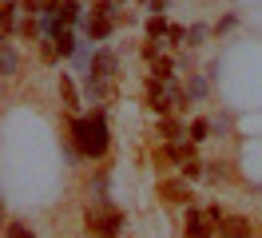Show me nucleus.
<instances>
[{
	"mask_svg": "<svg viewBox=\"0 0 262 238\" xmlns=\"http://www.w3.org/2000/svg\"><path fill=\"white\" fill-rule=\"evenodd\" d=\"M112 92H115V79H99L92 72H83V99L88 103H103Z\"/></svg>",
	"mask_w": 262,
	"mask_h": 238,
	"instance_id": "obj_6",
	"label": "nucleus"
},
{
	"mask_svg": "<svg viewBox=\"0 0 262 238\" xmlns=\"http://www.w3.org/2000/svg\"><path fill=\"white\" fill-rule=\"evenodd\" d=\"M211 131H214L211 119H191V127H187V139H191V143H207V139H211Z\"/></svg>",
	"mask_w": 262,
	"mask_h": 238,
	"instance_id": "obj_12",
	"label": "nucleus"
},
{
	"mask_svg": "<svg viewBox=\"0 0 262 238\" xmlns=\"http://www.w3.org/2000/svg\"><path fill=\"white\" fill-rule=\"evenodd\" d=\"M115 24H119V16H99V12H92L88 20H83V36L88 40H107L115 32Z\"/></svg>",
	"mask_w": 262,
	"mask_h": 238,
	"instance_id": "obj_5",
	"label": "nucleus"
},
{
	"mask_svg": "<svg viewBox=\"0 0 262 238\" xmlns=\"http://www.w3.org/2000/svg\"><path fill=\"white\" fill-rule=\"evenodd\" d=\"M24 12V4L20 0H4V8H0V32L4 36H12L16 32V16Z\"/></svg>",
	"mask_w": 262,
	"mask_h": 238,
	"instance_id": "obj_11",
	"label": "nucleus"
},
{
	"mask_svg": "<svg viewBox=\"0 0 262 238\" xmlns=\"http://www.w3.org/2000/svg\"><path fill=\"white\" fill-rule=\"evenodd\" d=\"M207 36H211V28H207V24H191V28H187V48L207 44Z\"/></svg>",
	"mask_w": 262,
	"mask_h": 238,
	"instance_id": "obj_16",
	"label": "nucleus"
},
{
	"mask_svg": "<svg viewBox=\"0 0 262 238\" xmlns=\"http://www.w3.org/2000/svg\"><path fill=\"white\" fill-rule=\"evenodd\" d=\"M60 88H64V99H68L64 107H72V111H76V107H80V95H76V88H72V79H68V76H60Z\"/></svg>",
	"mask_w": 262,
	"mask_h": 238,
	"instance_id": "obj_20",
	"label": "nucleus"
},
{
	"mask_svg": "<svg viewBox=\"0 0 262 238\" xmlns=\"http://www.w3.org/2000/svg\"><path fill=\"white\" fill-rule=\"evenodd\" d=\"M92 76L99 79H115V72H119V56H115L112 48H99L96 56H92V68H88Z\"/></svg>",
	"mask_w": 262,
	"mask_h": 238,
	"instance_id": "obj_7",
	"label": "nucleus"
},
{
	"mask_svg": "<svg viewBox=\"0 0 262 238\" xmlns=\"http://www.w3.org/2000/svg\"><path fill=\"white\" fill-rule=\"evenodd\" d=\"M159 56H163V48H159V40H147V44H143V60H147V63H155Z\"/></svg>",
	"mask_w": 262,
	"mask_h": 238,
	"instance_id": "obj_23",
	"label": "nucleus"
},
{
	"mask_svg": "<svg viewBox=\"0 0 262 238\" xmlns=\"http://www.w3.org/2000/svg\"><path fill=\"white\" fill-rule=\"evenodd\" d=\"M187 95H191V99H207V79L203 76H187Z\"/></svg>",
	"mask_w": 262,
	"mask_h": 238,
	"instance_id": "obj_18",
	"label": "nucleus"
},
{
	"mask_svg": "<svg viewBox=\"0 0 262 238\" xmlns=\"http://www.w3.org/2000/svg\"><path fill=\"white\" fill-rule=\"evenodd\" d=\"M151 76H155V79H167V83H171V79H175V63L167 60V56H159V60L151 63Z\"/></svg>",
	"mask_w": 262,
	"mask_h": 238,
	"instance_id": "obj_15",
	"label": "nucleus"
},
{
	"mask_svg": "<svg viewBox=\"0 0 262 238\" xmlns=\"http://www.w3.org/2000/svg\"><path fill=\"white\" fill-rule=\"evenodd\" d=\"M147 8H151L155 16H163V12H167V0H147Z\"/></svg>",
	"mask_w": 262,
	"mask_h": 238,
	"instance_id": "obj_25",
	"label": "nucleus"
},
{
	"mask_svg": "<svg viewBox=\"0 0 262 238\" xmlns=\"http://www.w3.org/2000/svg\"><path fill=\"white\" fill-rule=\"evenodd\" d=\"M60 24H68V28L80 24V0H64L60 4Z\"/></svg>",
	"mask_w": 262,
	"mask_h": 238,
	"instance_id": "obj_13",
	"label": "nucleus"
},
{
	"mask_svg": "<svg viewBox=\"0 0 262 238\" xmlns=\"http://www.w3.org/2000/svg\"><path fill=\"white\" fill-rule=\"evenodd\" d=\"M24 4V16H44L48 12V0H20Z\"/></svg>",
	"mask_w": 262,
	"mask_h": 238,
	"instance_id": "obj_22",
	"label": "nucleus"
},
{
	"mask_svg": "<svg viewBox=\"0 0 262 238\" xmlns=\"http://www.w3.org/2000/svg\"><path fill=\"white\" fill-rule=\"evenodd\" d=\"M83 222H88V234H92V238H96V234H119V230L127 226V214L115 210L112 203H92Z\"/></svg>",
	"mask_w": 262,
	"mask_h": 238,
	"instance_id": "obj_2",
	"label": "nucleus"
},
{
	"mask_svg": "<svg viewBox=\"0 0 262 238\" xmlns=\"http://www.w3.org/2000/svg\"><path fill=\"white\" fill-rule=\"evenodd\" d=\"M234 24H238L234 16H223V20H219V32H230V28H234Z\"/></svg>",
	"mask_w": 262,
	"mask_h": 238,
	"instance_id": "obj_26",
	"label": "nucleus"
},
{
	"mask_svg": "<svg viewBox=\"0 0 262 238\" xmlns=\"http://www.w3.org/2000/svg\"><path fill=\"white\" fill-rule=\"evenodd\" d=\"M72 151L80 159H99L112 151V131H107V115L103 107H92V115H76L72 119Z\"/></svg>",
	"mask_w": 262,
	"mask_h": 238,
	"instance_id": "obj_1",
	"label": "nucleus"
},
{
	"mask_svg": "<svg viewBox=\"0 0 262 238\" xmlns=\"http://www.w3.org/2000/svg\"><path fill=\"white\" fill-rule=\"evenodd\" d=\"M214 234H219V238H243V234H254V222L246 219V214H227V219L214 226Z\"/></svg>",
	"mask_w": 262,
	"mask_h": 238,
	"instance_id": "obj_8",
	"label": "nucleus"
},
{
	"mask_svg": "<svg viewBox=\"0 0 262 238\" xmlns=\"http://www.w3.org/2000/svg\"><path fill=\"white\" fill-rule=\"evenodd\" d=\"M96 238H119V234H96Z\"/></svg>",
	"mask_w": 262,
	"mask_h": 238,
	"instance_id": "obj_27",
	"label": "nucleus"
},
{
	"mask_svg": "<svg viewBox=\"0 0 262 238\" xmlns=\"http://www.w3.org/2000/svg\"><path fill=\"white\" fill-rule=\"evenodd\" d=\"M179 175H187V179L195 183V179H203V175H207V167H203V163H199V159L191 155V159H187V163H183V167H179Z\"/></svg>",
	"mask_w": 262,
	"mask_h": 238,
	"instance_id": "obj_19",
	"label": "nucleus"
},
{
	"mask_svg": "<svg viewBox=\"0 0 262 238\" xmlns=\"http://www.w3.org/2000/svg\"><path fill=\"white\" fill-rule=\"evenodd\" d=\"M48 36L56 40V48H60V60H72V56H76V48H80V40H76V32L68 28V24H60V20H56Z\"/></svg>",
	"mask_w": 262,
	"mask_h": 238,
	"instance_id": "obj_9",
	"label": "nucleus"
},
{
	"mask_svg": "<svg viewBox=\"0 0 262 238\" xmlns=\"http://www.w3.org/2000/svg\"><path fill=\"white\" fill-rule=\"evenodd\" d=\"M167 28H171V24H167L163 16H155V12H151V16H147V24H143L147 40H159V36H167Z\"/></svg>",
	"mask_w": 262,
	"mask_h": 238,
	"instance_id": "obj_14",
	"label": "nucleus"
},
{
	"mask_svg": "<svg viewBox=\"0 0 262 238\" xmlns=\"http://www.w3.org/2000/svg\"><path fill=\"white\" fill-rule=\"evenodd\" d=\"M167 44H187V28L171 24V28H167Z\"/></svg>",
	"mask_w": 262,
	"mask_h": 238,
	"instance_id": "obj_24",
	"label": "nucleus"
},
{
	"mask_svg": "<svg viewBox=\"0 0 262 238\" xmlns=\"http://www.w3.org/2000/svg\"><path fill=\"white\" fill-rule=\"evenodd\" d=\"M8 238H36V230L28 222H8Z\"/></svg>",
	"mask_w": 262,
	"mask_h": 238,
	"instance_id": "obj_21",
	"label": "nucleus"
},
{
	"mask_svg": "<svg viewBox=\"0 0 262 238\" xmlns=\"http://www.w3.org/2000/svg\"><path fill=\"white\" fill-rule=\"evenodd\" d=\"M243 238H258V234H243Z\"/></svg>",
	"mask_w": 262,
	"mask_h": 238,
	"instance_id": "obj_28",
	"label": "nucleus"
},
{
	"mask_svg": "<svg viewBox=\"0 0 262 238\" xmlns=\"http://www.w3.org/2000/svg\"><path fill=\"white\" fill-rule=\"evenodd\" d=\"M159 199L163 203H175V206H191V179L187 175H175V179H159Z\"/></svg>",
	"mask_w": 262,
	"mask_h": 238,
	"instance_id": "obj_3",
	"label": "nucleus"
},
{
	"mask_svg": "<svg viewBox=\"0 0 262 238\" xmlns=\"http://www.w3.org/2000/svg\"><path fill=\"white\" fill-rule=\"evenodd\" d=\"M183 238H214V222L207 219V210L187 206V219H183Z\"/></svg>",
	"mask_w": 262,
	"mask_h": 238,
	"instance_id": "obj_4",
	"label": "nucleus"
},
{
	"mask_svg": "<svg viewBox=\"0 0 262 238\" xmlns=\"http://www.w3.org/2000/svg\"><path fill=\"white\" fill-rule=\"evenodd\" d=\"M0 72L4 76H16L20 72V56H16V48H12V36H4V44H0Z\"/></svg>",
	"mask_w": 262,
	"mask_h": 238,
	"instance_id": "obj_10",
	"label": "nucleus"
},
{
	"mask_svg": "<svg viewBox=\"0 0 262 238\" xmlns=\"http://www.w3.org/2000/svg\"><path fill=\"white\" fill-rule=\"evenodd\" d=\"M159 131H163V139H183V127L171 115H159Z\"/></svg>",
	"mask_w": 262,
	"mask_h": 238,
	"instance_id": "obj_17",
	"label": "nucleus"
}]
</instances>
